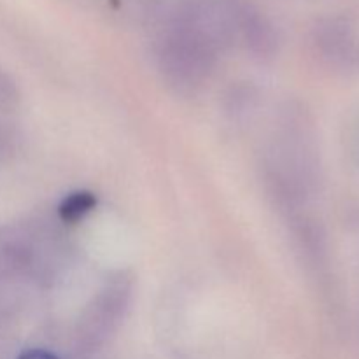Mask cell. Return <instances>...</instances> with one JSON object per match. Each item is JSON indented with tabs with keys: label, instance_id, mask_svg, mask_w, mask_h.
Masks as SVG:
<instances>
[{
	"label": "cell",
	"instance_id": "obj_2",
	"mask_svg": "<svg viewBox=\"0 0 359 359\" xmlns=\"http://www.w3.org/2000/svg\"><path fill=\"white\" fill-rule=\"evenodd\" d=\"M18 359H58L53 353H48V351H42V349H32L27 351V353L21 354Z\"/></svg>",
	"mask_w": 359,
	"mask_h": 359
},
{
	"label": "cell",
	"instance_id": "obj_1",
	"mask_svg": "<svg viewBox=\"0 0 359 359\" xmlns=\"http://www.w3.org/2000/svg\"><path fill=\"white\" fill-rule=\"evenodd\" d=\"M95 205H97V198H95L93 193L77 191L63 200L58 212L63 221H67V223H76V221L83 219L91 209H95Z\"/></svg>",
	"mask_w": 359,
	"mask_h": 359
}]
</instances>
